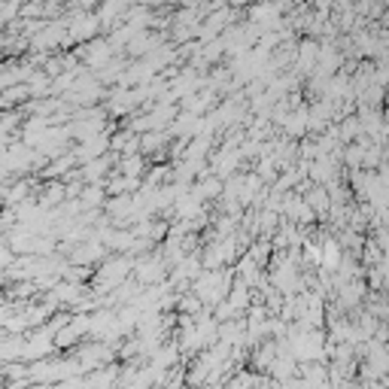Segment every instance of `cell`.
Returning a JSON list of instances; mask_svg holds the SVG:
<instances>
[{
  "mask_svg": "<svg viewBox=\"0 0 389 389\" xmlns=\"http://www.w3.org/2000/svg\"><path fill=\"white\" fill-rule=\"evenodd\" d=\"M383 125L389 128V104H386V110H383Z\"/></svg>",
  "mask_w": 389,
  "mask_h": 389,
  "instance_id": "obj_1",
  "label": "cell"
}]
</instances>
